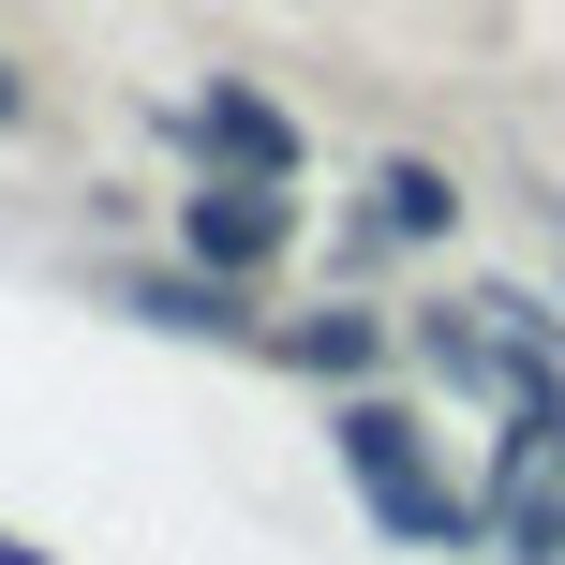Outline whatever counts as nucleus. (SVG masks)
Segmentation results:
<instances>
[{
	"label": "nucleus",
	"mask_w": 565,
	"mask_h": 565,
	"mask_svg": "<svg viewBox=\"0 0 565 565\" xmlns=\"http://www.w3.org/2000/svg\"><path fill=\"white\" fill-rule=\"evenodd\" d=\"M0 565H60V551H30V536H0Z\"/></svg>",
	"instance_id": "nucleus-7"
},
{
	"label": "nucleus",
	"mask_w": 565,
	"mask_h": 565,
	"mask_svg": "<svg viewBox=\"0 0 565 565\" xmlns=\"http://www.w3.org/2000/svg\"><path fill=\"white\" fill-rule=\"evenodd\" d=\"M135 312H164V328H238L224 282H135Z\"/></svg>",
	"instance_id": "nucleus-4"
},
{
	"label": "nucleus",
	"mask_w": 565,
	"mask_h": 565,
	"mask_svg": "<svg viewBox=\"0 0 565 565\" xmlns=\"http://www.w3.org/2000/svg\"><path fill=\"white\" fill-rule=\"evenodd\" d=\"M298 358H312V372H372V328H358V312H328V328H298Z\"/></svg>",
	"instance_id": "nucleus-6"
},
{
	"label": "nucleus",
	"mask_w": 565,
	"mask_h": 565,
	"mask_svg": "<svg viewBox=\"0 0 565 565\" xmlns=\"http://www.w3.org/2000/svg\"><path fill=\"white\" fill-rule=\"evenodd\" d=\"M387 224L431 238V224H447V179H431V164H387Z\"/></svg>",
	"instance_id": "nucleus-5"
},
{
	"label": "nucleus",
	"mask_w": 565,
	"mask_h": 565,
	"mask_svg": "<svg viewBox=\"0 0 565 565\" xmlns=\"http://www.w3.org/2000/svg\"><path fill=\"white\" fill-rule=\"evenodd\" d=\"M268 254H282V194H268V179H209V194H194V268L238 282V268H268Z\"/></svg>",
	"instance_id": "nucleus-2"
},
{
	"label": "nucleus",
	"mask_w": 565,
	"mask_h": 565,
	"mask_svg": "<svg viewBox=\"0 0 565 565\" xmlns=\"http://www.w3.org/2000/svg\"><path fill=\"white\" fill-rule=\"evenodd\" d=\"M15 105H30V89H15V75H0V119H15Z\"/></svg>",
	"instance_id": "nucleus-8"
},
{
	"label": "nucleus",
	"mask_w": 565,
	"mask_h": 565,
	"mask_svg": "<svg viewBox=\"0 0 565 565\" xmlns=\"http://www.w3.org/2000/svg\"><path fill=\"white\" fill-rule=\"evenodd\" d=\"M209 135H224V149H238L254 179H282V164H298V135H282V105H254V89H209Z\"/></svg>",
	"instance_id": "nucleus-3"
},
{
	"label": "nucleus",
	"mask_w": 565,
	"mask_h": 565,
	"mask_svg": "<svg viewBox=\"0 0 565 565\" xmlns=\"http://www.w3.org/2000/svg\"><path fill=\"white\" fill-rule=\"evenodd\" d=\"M342 461H358V491L387 507V536H417V551H447V536H461V491L417 461V417H387V402H342Z\"/></svg>",
	"instance_id": "nucleus-1"
}]
</instances>
